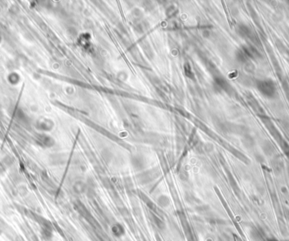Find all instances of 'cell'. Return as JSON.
<instances>
[{
  "instance_id": "cell-1",
  "label": "cell",
  "mask_w": 289,
  "mask_h": 241,
  "mask_svg": "<svg viewBox=\"0 0 289 241\" xmlns=\"http://www.w3.org/2000/svg\"><path fill=\"white\" fill-rule=\"evenodd\" d=\"M112 232L113 233L114 235L117 236V237H121V236L124 233V229H123V228L122 227V225L118 224H114L113 227H112Z\"/></svg>"
}]
</instances>
